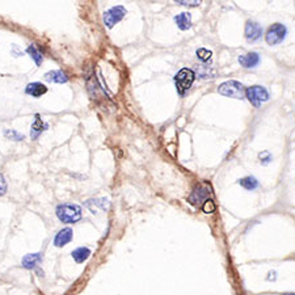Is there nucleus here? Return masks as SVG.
Listing matches in <instances>:
<instances>
[{
  "instance_id": "f257e3e1",
  "label": "nucleus",
  "mask_w": 295,
  "mask_h": 295,
  "mask_svg": "<svg viewBox=\"0 0 295 295\" xmlns=\"http://www.w3.org/2000/svg\"><path fill=\"white\" fill-rule=\"evenodd\" d=\"M57 216L62 223H76L82 219V207L75 204H63L57 207Z\"/></svg>"
},
{
  "instance_id": "f03ea898",
  "label": "nucleus",
  "mask_w": 295,
  "mask_h": 295,
  "mask_svg": "<svg viewBox=\"0 0 295 295\" xmlns=\"http://www.w3.org/2000/svg\"><path fill=\"white\" fill-rule=\"evenodd\" d=\"M218 92L222 96H226V97L243 98L245 89H244V86L241 83L236 82V80H228V82H224L220 84L219 88H218Z\"/></svg>"
},
{
  "instance_id": "7ed1b4c3",
  "label": "nucleus",
  "mask_w": 295,
  "mask_h": 295,
  "mask_svg": "<svg viewBox=\"0 0 295 295\" xmlns=\"http://www.w3.org/2000/svg\"><path fill=\"white\" fill-rule=\"evenodd\" d=\"M194 79H196V75H194V72H193L190 68H182V70L178 71L176 78H175L177 92H178L181 96H184L185 92L192 87Z\"/></svg>"
},
{
  "instance_id": "20e7f679",
  "label": "nucleus",
  "mask_w": 295,
  "mask_h": 295,
  "mask_svg": "<svg viewBox=\"0 0 295 295\" xmlns=\"http://www.w3.org/2000/svg\"><path fill=\"white\" fill-rule=\"evenodd\" d=\"M245 94H247L248 100L251 101V104L256 108L261 106V104L269 100V92L266 88H264L261 86H253L249 87L245 89Z\"/></svg>"
},
{
  "instance_id": "39448f33",
  "label": "nucleus",
  "mask_w": 295,
  "mask_h": 295,
  "mask_svg": "<svg viewBox=\"0 0 295 295\" xmlns=\"http://www.w3.org/2000/svg\"><path fill=\"white\" fill-rule=\"evenodd\" d=\"M287 33V29L282 24H273L269 29H267L266 34H265V39L269 45H277L281 43L285 39Z\"/></svg>"
},
{
  "instance_id": "423d86ee",
  "label": "nucleus",
  "mask_w": 295,
  "mask_h": 295,
  "mask_svg": "<svg viewBox=\"0 0 295 295\" xmlns=\"http://www.w3.org/2000/svg\"><path fill=\"white\" fill-rule=\"evenodd\" d=\"M126 15V9L121 5L110 8L109 11H106L104 13V23H105L106 28H113V25L121 21Z\"/></svg>"
},
{
  "instance_id": "0eeeda50",
  "label": "nucleus",
  "mask_w": 295,
  "mask_h": 295,
  "mask_svg": "<svg viewBox=\"0 0 295 295\" xmlns=\"http://www.w3.org/2000/svg\"><path fill=\"white\" fill-rule=\"evenodd\" d=\"M263 35V28L255 21H247L245 24V38L251 42L259 41Z\"/></svg>"
},
{
  "instance_id": "6e6552de",
  "label": "nucleus",
  "mask_w": 295,
  "mask_h": 295,
  "mask_svg": "<svg viewBox=\"0 0 295 295\" xmlns=\"http://www.w3.org/2000/svg\"><path fill=\"white\" fill-rule=\"evenodd\" d=\"M210 194V188L207 185H198L194 188V190L192 192L190 197H189V202L192 205H197L202 202V201H206V197Z\"/></svg>"
},
{
  "instance_id": "1a4fd4ad",
  "label": "nucleus",
  "mask_w": 295,
  "mask_h": 295,
  "mask_svg": "<svg viewBox=\"0 0 295 295\" xmlns=\"http://www.w3.org/2000/svg\"><path fill=\"white\" fill-rule=\"evenodd\" d=\"M72 236H74V231H72V228L66 227L60 230V231L57 234L54 239V244L55 247H63V245H66L72 240Z\"/></svg>"
},
{
  "instance_id": "9d476101",
  "label": "nucleus",
  "mask_w": 295,
  "mask_h": 295,
  "mask_svg": "<svg viewBox=\"0 0 295 295\" xmlns=\"http://www.w3.org/2000/svg\"><path fill=\"white\" fill-rule=\"evenodd\" d=\"M239 63L245 68H255L260 63V57L257 53H249L239 57Z\"/></svg>"
},
{
  "instance_id": "9b49d317",
  "label": "nucleus",
  "mask_w": 295,
  "mask_h": 295,
  "mask_svg": "<svg viewBox=\"0 0 295 295\" xmlns=\"http://www.w3.org/2000/svg\"><path fill=\"white\" fill-rule=\"evenodd\" d=\"M25 92L28 94L33 96V97H41L42 94L46 93L47 88L43 84H41V83H30L25 88Z\"/></svg>"
},
{
  "instance_id": "f8f14e48",
  "label": "nucleus",
  "mask_w": 295,
  "mask_h": 295,
  "mask_svg": "<svg viewBox=\"0 0 295 295\" xmlns=\"http://www.w3.org/2000/svg\"><path fill=\"white\" fill-rule=\"evenodd\" d=\"M42 261V253H31L23 259V266L25 269H34Z\"/></svg>"
},
{
  "instance_id": "ddd939ff",
  "label": "nucleus",
  "mask_w": 295,
  "mask_h": 295,
  "mask_svg": "<svg viewBox=\"0 0 295 295\" xmlns=\"http://www.w3.org/2000/svg\"><path fill=\"white\" fill-rule=\"evenodd\" d=\"M175 21H176L177 27L180 28L181 30H188L192 27V16L188 12H184V13H180L175 17Z\"/></svg>"
},
{
  "instance_id": "4468645a",
  "label": "nucleus",
  "mask_w": 295,
  "mask_h": 295,
  "mask_svg": "<svg viewBox=\"0 0 295 295\" xmlns=\"http://www.w3.org/2000/svg\"><path fill=\"white\" fill-rule=\"evenodd\" d=\"M45 80L50 83H66L68 80V78L66 76V74L60 70H55L50 71V72H46L45 74Z\"/></svg>"
},
{
  "instance_id": "2eb2a0df",
  "label": "nucleus",
  "mask_w": 295,
  "mask_h": 295,
  "mask_svg": "<svg viewBox=\"0 0 295 295\" xmlns=\"http://www.w3.org/2000/svg\"><path fill=\"white\" fill-rule=\"evenodd\" d=\"M72 257H74V260L76 261L78 264H82L84 263L88 257L90 256V249L87 247H80V248H76L72 253Z\"/></svg>"
},
{
  "instance_id": "dca6fc26",
  "label": "nucleus",
  "mask_w": 295,
  "mask_h": 295,
  "mask_svg": "<svg viewBox=\"0 0 295 295\" xmlns=\"http://www.w3.org/2000/svg\"><path fill=\"white\" fill-rule=\"evenodd\" d=\"M45 129H47L46 123H43L42 119L39 118V116H35V121L33 123V126H31V137L35 139Z\"/></svg>"
},
{
  "instance_id": "f3484780",
  "label": "nucleus",
  "mask_w": 295,
  "mask_h": 295,
  "mask_svg": "<svg viewBox=\"0 0 295 295\" xmlns=\"http://www.w3.org/2000/svg\"><path fill=\"white\" fill-rule=\"evenodd\" d=\"M239 184L243 186V188H245L247 190H255V189L259 188V181L256 180L255 177L252 176H248V177H244V178H241V180L239 181Z\"/></svg>"
},
{
  "instance_id": "a211bd4d",
  "label": "nucleus",
  "mask_w": 295,
  "mask_h": 295,
  "mask_svg": "<svg viewBox=\"0 0 295 295\" xmlns=\"http://www.w3.org/2000/svg\"><path fill=\"white\" fill-rule=\"evenodd\" d=\"M27 53L30 55L31 58L34 59V62L37 66H41V63H42V55H41L39 50L34 46V45H30V46L28 47Z\"/></svg>"
},
{
  "instance_id": "6ab92c4d",
  "label": "nucleus",
  "mask_w": 295,
  "mask_h": 295,
  "mask_svg": "<svg viewBox=\"0 0 295 295\" xmlns=\"http://www.w3.org/2000/svg\"><path fill=\"white\" fill-rule=\"evenodd\" d=\"M4 135L12 139V141H23L24 139L23 134L17 133L16 130H7V131H4Z\"/></svg>"
},
{
  "instance_id": "aec40b11",
  "label": "nucleus",
  "mask_w": 295,
  "mask_h": 295,
  "mask_svg": "<svg viewBox=\"0 0 295 295\" xmlns=\"http://www.w3.org/2000/svg\"><path fill=\"white\" fill-rule=\"evenodd\" d=\"M215 204H214L211 200L205 201L204 206H202V210H204V212H206V214H211V212L215 211Z\"/></svg>"
},
{
  "instance_id": "412c9836",
  "label": "nucleus",
  "mask_w": 295,
  "mask_h": 295,
  "mask_svg": "<svg viewBox=\"0 0 295 295\" xmlns=\"http://www.w3.org/2000/svg\"><path fill=\"white\" fill-rule=\"evenodd\" d=\"M196 54H197V57L201 59V60H208V59L211 58L212 53L211 51L206 50V49H198Z\"/></svg>"
},
{
  "instance_id": "4be33fe9",
  "label": "nucleus",
  "mask_w": 295,
  "mask_h": 295,
  "mask_svg": "<svg viewBox=\"0 0 295 295\" xmlns=\"http://www.w3.org/2000/svg\"><path fill=\"white\" fill-rule=\"evenodd\" d=\"M260 160H261L263 164H267V163L271 160V155L267 152V151H265V152H263V153H260Z\"/></svg>"
},
{
  "instance_id": "5701e85b",
  "label": "nucleus",
  "mask_w": 295,
  "mask_h": 295,
  "mask_svg": "<svg viewBox=\"0 0 295 295\" xmlns=\"http://www.w3.org/2000/svg\"><path fill=\"white\" fill-rule=\"evenodd\" d=\"M5 192H7V182L4 180L3 175L0 173V197L5 194Z\"/></svg>"
},
{
  "instance_id": "b1692460",
  "label": "nucleus",
  "mask_w": 295,
  "mask_h": 295,
  "mask_svg": "<svg viewBox=\"0 0 295 295\" xmlns=\"http://www.w3.org/2000/svg\"><path fill=\"white\" fill-rule=\"evenodd\" d=\"M177 4H180V5H193V7H196V5H200L201 1H184V0H177Z\"/></svg>"
}]
</instances>
